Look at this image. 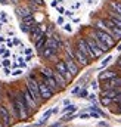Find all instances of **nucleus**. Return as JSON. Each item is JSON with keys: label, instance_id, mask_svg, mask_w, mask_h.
<instances>
[{"label": "nucleus", "instance_id": "f257e3e1", "mask_svg": "<svg viewBox=\"0 0 121 127\" xmlns=\"http://www.w3.org/2000/svg\"><path fill=\"white\" fill-rule=\"evenodd\" d=\"M9 99L15 105V109L18 112V120H27L30 117V111H28V108H27V105L24 102V97L21 95V92L9 93Z\"/></svg>", "mask_w": 121, "mask_h": 127}, {"label": "nucleus", "instance_id": "f03ea898", "mask_svg": "<svg viewBox=\"0 0 121 127\" xmlns=\"http://www.w3.org/2000/svg\"><path fill=\"white\" fill-rule=\"evenodd\" d=\"M25 89L30 92L31 97L40 105V103H43V97L40 96V92H38V83H37V78L35 77H28L27 78V81H25Z\"/></svg>", "mask_w": 121, "mask_h": 127}, {"label": "nucleus", "instance_id": "7ed1b4c3", "mask_svg": "<svg viewBox=\"0 0 121 127\" xmlns=\"http://www.w3.org/2000/svg\"><path fill=\"white\" fill-rule=\"evenodd\" d=\"M91 34H94L96 37H99L109 49L111 47H114L115 46V38L111 35V34H108V32H105V31H102V30H97V28H94L93 31H91Z\"/></svg>", "mask_w": 121, "mask_h": 127}, {"label": "nucleus", "instance_id": "20e7f679", "mask_svg": "<svg viewBox=\"0 0 121 127\" xmlns=\"http://www.w3.org/2000/svg\"><path fill=\"white\" fill-rule=\"evenodd\" d=\"M75 47L86 56V58H89V59H94V55L91 53V50H90V47L87 46V43H86V40H84V37H81V38H78L77 40V44H75Z\"/></svg>", "mask_w": 121, "mask_h": 127}, {"label": "nucleus", "instance_id": "39448f33", "mask_svg": "<svg viewBox=\"0 0 121 127\" xmlns=\"http://www.w3.org/2000/svg\"><path fill=\"white\" fill-rule=\"evenodd\" d=\"M63 62H65V65H66L68 71L72 74V77H74V75H77V74L80 72V65L75 62V61H74V59H72V58H71L68 53L65 55V58H63Z\"/></svg>", "mask_w": 121, "mask_h": 127}, {"label": "nucleus", "instance_id": "423d86ee", "mask_svg": "<svg viewBox=\"0 0 121 127\" xmlns=\"http://www.w3.org/2000/svg\"><path fill=\"white\" fill-rule=\"evenodd\" d=\"M55 69L59 72L60 75L68 81V83L72 80V74L68 71V68H66V65H65V62H63V59H62V61H58V62L55 64Z\"/></svg>", "mask_w": 121, "mask_h": 127}, {"label": "nucleus", "instance_id": "0eeeda50", "mask_svg": "<svg viewBox=\"0 0 121 127\" xmlns=\"http://www.w3.org/2000/svg\"><path fill=\"white\" fill-rule=\"evenodd\" d=\"M0 121H1V124L3 127H9L12 124V117H10V114H9V111H7V106L6 105H0Z\"/></svg>", "mask_w": 121, "mask_h": 127}, {"label": "nucleus", "instance_id": "6e6552de", "mask_svg": "<svg viewBox=\"0 0 121 127\" xmlns=\"http://www.w3.org/2000/svg\"><path fill=\"white\" fill-rule=\"evenodd\" d=\"M37 83H38V92H40V96L43 97V100H47V99H50L53 93H52V90L47 87V84L44 83V80L41 78V80H37Z\"/></svg>", "mask_w": 121, "mask_h": 127}, {"label": "nucleus", "instance_id": "1a4fd4ad", "mask_svg": "<svg viewBox=\"0 0 121 127\" xmlns=\"http://www.w3.org/2000/svg\"><path fill=\"white\" fill-rule=\"evenodd\" d=\"M21 95L24 97V102H25V105H27V108H28V111H34V109H37V106H38V103L31 97L30 92L27 90V89H24L22 92H21Z\"/></svg>", "mask_w": 121, "mask_h": 127}, {"label": "nucleus", "instance_id": "9d476101", "mask_svg": "<svg viewBox=\"0 0 121 127\" xmlns=\"http://www.w3.org/2000/svg\"><path fill=\"white\" fill-rule=\"evenodd\" d=\"M72 59L78 64L80 66H86V65H89V62H90V59L86 58L77 47H74V50H72Z\"/></svg>", "mask_w": 121, "mask_h": 127}, {"label": "nucleus", "instance_id": "9b49d317", "mask_svg": "<svg viewBox=\"0 0 121 127\" xmlns=\"http://www.w3.org/2000/svg\"><path fill=\"white\" fill-rule=\"evenodd\" d=\"M84 40H86V43H87V46L90 47L91 53L94 55V59H97V58H100L102 55H103V52L97 47V44L94 43V40L91 38V35H87V37H84Z\"/></svg>", "mask_w": 121, "mask_h": 127}, {"label": "nucleus", "instance_id": "f8f14e48", "mask_svg": "<svg viewBox=\"0 0 121 127\" xmlns=\"http://www.w3.org/2000/svg\"><path fill=\"white\" fill-rule=\"evenodd\" d=\"M115 87H121V77L120 75H115L109 80H105L103 84H102V90H106V89H115Z\"/></svg>", "mask_w": 121, "mask_h": 127}, {"label": "nucleus", "instance_id": "ddd939ff", "mask_svg": "<svg viewBox=\"0 0 121 127\" xmlns=\"http://www.w3.org/2000/svg\"><path fill=\"white\" fill-rule=\"evenodd\" d=\"M16 16L22 21V19H25V18H28L30 15H32L34 12H32V9H31L30 6H19V7H16Z\"/></svg>", "mask_w": 121, "mask_h": 127}, {"label": "nucleus", "instance_id": "4468645a", "mask_svg": "<svg viewBox=\"0 0 121 127\" xmlns=\"http://www.w3.org/2000/svg\"><path fill=\"white\" fill-rule=\"evenodd\" d=\"M41 78L44 80V83L47 84V87L52 90V93H56V92L60 90V87L58 86V83H56V80L53 77H41Z\"/></svg>", "mask_w": 121, "mask_h": 127}, {"label": "nucleus", "instance_id": "2eb2a0df", "mask_svg": "<svg viewBox=\"0 0 121 127\" xmlns=\"http://www.w3.org/2000/svg\"><path fill=\"white\" fill-rule=\"evenodd\" d=\"M106 18H108V19H111V21H112V24H114L115 27L121 28V15L115 13L114 10H109V12H108V16H106Z\"/></svg>", "mask_w": 121, "mask_h": 127}, {"label": "nucleus", "instance_id": "dca6fc26", "mask_svg": "<svg viewBox=\"0 0 121 127\" xmlns=\"http://www.w3.org/2000/svg\"><path fill=\"white\" fill-rule=\"evenodd\" d=\"M40 55H41V58H44V59H50V58H53L58 52H55L53 49H50V47H47V46H44L40 52H38Z\"/></svg>", "mask_w": 121, "mask_h": 127}, {"label": "nucleus", "instance_id": "f3484780", "mask_svg": "<svg viewBox=\"0 0 121 127\" xmlns=\"http://www.w3.org/2000/svg\"><path fill=\"white\" fill-rule=\"evenodd\" d=\"M53 78L56 80V83H58V86H59L60 89H65V87H66L68 81H66V80H65L62 75H60V74L58 72V71H56V69H53Z\"/></svg>", "mask_w": 121, "mask_h": 127}, {"label": "nucleus", "instance_id": "a211bd4d", "mask_svg": "<svg viewBox=\"0 0 121 127\" xmlns=\"http://www.w3.org/2000/svg\"><path fill=\"white\" fill-rule=\"evenodd\" d=\"M46 40H47V34L44 32V34H43V35H41V37H40L37 41H34V46H35V50H37V52H40V50L44 47V44H46Z\"/></svg>", "mask_w": 121, "mask_h": 127}, {"label": "nucleus", "instance_id": "6ab92c4d", "mask_svg": "<svg viewBox=\"0 0 121 127\" xmlns=\"http://www.w3.org/2000/svg\"><path fill=\"white\" fill-rule=\"evenodd\" d=\"M91 38L94 40V43L97 44V47H99V49H100V50H102L103 53H106V52H109V47H108V46H106V44H105V43H103V41H102L100 38H99V37H96L94 34H91Z\"/></svg>", "mask_w": 121, "mask_h": 127}, {"label": "nucleus", "instance_id": "aec40b11", "mask_svg": "<svg viewBox=\"0 0 121 127\" xmlns=\"http://www.w3.org/2000/svg\"><path fill=\"white\" fill-rule=\"evenodd\" d=\"M115 75H118V74L114 72L112 69H106V71H103V72L99 74V80H100V81H105V80H109V78H112V77H115Z\"/></svg>", "mask_w": 121, "mask_h": 127}, {"label": "nucleus", "instance_id": "412c9836", "mask_svg": "<svg viewBox=\"0 0 121 127\" xmlns=\"http://www.w3.org/2000/svg\"><path fill=\"white\" fill-rule=\"evenodd\" d=\"M109 7H111V10H114L115 13L121 15V1H117V0H111V1H109Z\"/></svg>", "mask_w": 121, "mask_h": 127}, {"label": "nucleus", "instance_id": "4be33fe9", "mask_svg": "<svg viewBox=\"0 0 121 127\" xmlns=\"http://www.w3.org/2000/svg\"><path fill=\"white\" fill-rule=\"evenodd\" d=\"M40 74H41V77H53V69L49 66H41Z\"/></svg>", "mask_w": 121, "mask_h": 127}, {"label": "nucleus", "instance_id": "5701e85b", "mask_svg": "<svg viewBox=\"0 0 121 127\" xmlns=\"http://www.w3.org/2000/svg\"><path fill=\"white\" fill-rule=\"evenodd\" d=\"M56 111H58L56 108H55V109H49V111H46V112L43 114V117H41V121H40L38 124H44V123H46V120H47V118H49V117H50L52 114H55Z\"/></svg>", "mask_w": 121, "mask_h": 127}, {"label": "nucleus", "instance_id": "b1692460", "mask_svg": "<svg viewBox=\"0 0 121 127\" xmlns=\"http://www.w3.org/2000/svg\"><path fill=\"white\" fill-rule=\"evenodd\" d=\"M19 28L25 32V34H30L31 28H32V25H30V24H27V22H22V21H21V24H19Z\"/></svg>", "mask_w": 121, "mask_h": 127}, {"label": "nucleus", "instance_id": "393cba45", "mask_svg": "<svg viewBox=\"0 0 121 127\" xmlns=\"http://www.w3.org/2000/svg\"><path fill=\"white\" fill-rule=\"evenodd\" d=\"M22 71H24V68H21V66L13 68V69H12V72H10V75H12V77H18V75H21V74H22Z\"/></svg>", "mask_w": 121, "mask_h": 127}, {"label": "nucleus", "instance_id": "a878e982", "mask_svg": "<svg viewBox=\"0 0 121 127\" xmlns=\"http://www.w3.org/2000/svg\"><path fill=\"white\" fill-rule=\"evenodd\" d=\"M75 111H77V106L75 105H71V103L69 105H65V108H63V112H69L71 114V112H75Z\"/></svg>", "mask_w": 121, "mask_h": 127}, {"label": "nucleus", "instance_id": "bb28decb", "mask_svg": "<svg viewBox=\"0 0 121 127\" xmlns=\"http://www.w3.org/2000/svg\"><path fill=\"white\" fill-rule=\"evenodd\" d=\"M100 103H102V105H105V106H108V105H111V103H112V99L105 97V96H100Z\"/></svg>", "mask_w": 121, "mask_h": 127}, {"label": "nucleus", "instance_id": "cd10ccee", "mask_svg": "<svg viewBox=\"0 0 121 127\" xmlns=\"http://www.w3.org/2000/svg\"><path fill=\"white\" fill-rule=\"evenodd\" d=\"M112 103H117L118 106H120V105H121V92H120V93H118V95H117V96H115L114 99H112Z\"/></svg>", "mask_w": 121, "mask_h": 127}, {"label": "nucleus", "instance_id": "c85d7f7f", "mask_svg": "<svg viewBox=\"0 0 121 127\" xmlns=\"http://www.w3.org/2000/svg\"><path fill=\"white\" fill-rule=\"evenodd\" d=\"M111 61H112V56H108V58H106L105 61H102V64H100V68H103V66H106V65H108V64L111 62Z\"/></svg>", "mask_w": 121, "mask_h": 127}, {"label": "nucleus", "instance_id": "c756f323", "mask_svg": "<svg viewBox=\"0 0 121 127\" xmlns=\"http://www.w3.org/2000/svg\"><path fill=\"white\" fill-rule=\"evenodd\" d=\"M78 95L81 96V97H87L89 93H87V90H86V89H83V90H80V93H78Z\"/></svg>", "mask_w": 121, "mask_h": 127}, {"label": "nucleus", "instance_id": "7c9ffc66", "mask_svg": "<svg viewBox=\"0 0 121 127\" xmlns=\"http://www.w3.org/2000/svg\"><path fill=\"white\" fill-rule=\"evenodd\" d=\"M80 90H81V87H80V86L74 87V89H72V95H78V93H80Z\"/></svg>", "mask_w": 121, "mask_h": 127}, {"label": "nucleus", "instance_id": "2f4dec72", "mask_svg": "<svg viewBox=\"0 0 121 127\" xmlns=\"http://www.w3.org/2000/svg\"><path fill=\"white\" fill-rule=\"evenodd\" d=\"M63 28H65L66 31H72V27H71V24H63Z\"/></svg>", "mask_w": 121, "mask_h": 127}, {"label": "nucleus", "instance_id": "473e14b6", "mask_svg": "<svg viewBox=\"0 0 121 127\" xmlns=\"http://www.w3.org/2000/svg\"><path fill=\"white\" fill-rule=\"evenodd\" d=\"M31 1H32V3H35L37 6H43V4H44V3H43V0H31Z\"/></svg>", "mask_w": 121, "mask_h": 127}, {"label": "nucleus", "instance_id": "72a5a7b5", "mask_svg": "<svg viewBox=\"0 0 121 127\" xmlns=\"http://www.w3.org/2000/svg\"><path fill=\"white\" fill-rule=\"evenodd\" d=\"M78 117H80V118H90V112H89V114H80Z\"/></svg>", "mask_w": 121, "mask_h": 127}, {"label": "nucleus", "instance_id": "f704fd0d", "mask_svg": "<svg viewBox=\"0 0 121 127\" xmlns=\"http://www.w3.org/2000/svg\"><path fill=\"white\" fill-rule=\"evenodd\" d=\"M58 24H59V25H63V24H65V21H63V18H62V16L58 18Z\"/></svg>", "mask_w": 121, "mask_h": 127}, {"label": "nucleus", "instance_id": "c9c22d12", "mask_svg": "<svg viewBox=\"0 0 121 127\" xmlns=\"http://www.w3.org/2000/svg\"><path fill=\"white\" fill-rule=\"evenodd\" d=\"M58 12H59V13H62V15H63V12H65V10H63V7H62V6H59V7H58Z\"/></svg>", "mask_w": 121, "mask_h": 127}, {"label": "nucleus", "instance_id": "e433bc0d", "mask_svg": "<svg viewBox=\"0 0 121 127\" xmlns=\"http://www.w3.org/2000/svg\"><path fill=\"white\" fill-rule=\"evenodd\" d=\"M91 87H93V89H97V83H96V81H94V83H91Z\"/></svg>", "mask_w": 121, "mask_h": 127}, {"label": "nucleus", "instance_id": "4c0bfd02", "mask_svg": "<svg viewBox=\"0 0 121 127\" xmlns=\"http://www.w3.org/2000/svg\"><path fill=\"white\" fill-rule=\"evenodd\" d=\"M117 64H118V66L121 68V56H120V59H118V62H117Z\"/></svg>", "mask_w": 121, "mask_h": 127}, {"label": "nucleus", "instance_id": "58836bf2", "mask_svg": "<svg viewBox=\"0 0 121 127\" xmlns=\"http://www.w3.org/2000/svg\"><path fill=\"white\" fill-rule=\"evenodd\" d=\"M0 3H3V4H4V3H7V0H0Z\"/></svg>", "mask_w": 121, "mask_h": 127}, {"label": "nucleus", "instance_id": "ea45409f", "mask_svg": "<svg viewBox=\"0 0 121 127\" xmlns=\"http://www.w3.org/2000/svg\"><path fill=\"white\" fill-rule=\"evenodd\" d=\"M118 50H121V43L118 44Z\"/></svg>", "mask_w": 121, "mask_h": 127}, {"label": "nucleus", "instance_id": "a19ab883", "mask_svg": "<svg viewBox=\"0 0 121 127\" xmlns=\"http://www.w3.org/2000/svg\"><path fill=\"white\" fill-rule=\"evenodd\" d=\"M0 127H3V124H1V123H0Z\"/></svg>", "mask_w": 121, "mask_h": 127}]
</instances>
